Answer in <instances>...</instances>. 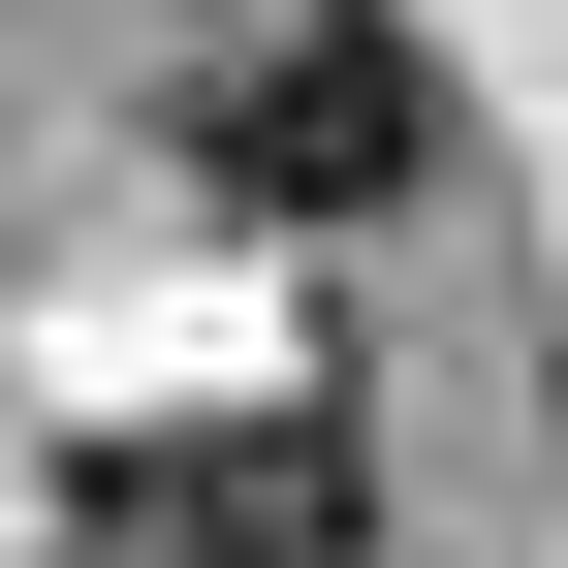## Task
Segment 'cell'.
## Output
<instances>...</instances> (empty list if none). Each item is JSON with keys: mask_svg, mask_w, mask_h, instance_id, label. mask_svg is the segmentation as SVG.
<instances>
[{"mask_svg": "<svg viewBox=\"0 0 568 568\" xmlns=\"http://www.w3.org/2000/svg\"><path fill=\"white\" fill-rule=\"evenodd\" d=\"M190 190H222V222H410V190H443V63H410L379 0H284V32L190 63Z\"/></svg>", "mask_w": 568, "mask_h": 568, "instance_id": "cell-1", "label": "cell"}, {"mask_svg": "<svg viewBox=\"0 0 568 568\" xmlns=\"http://www.w3.org/2000/svg\"><path fill=\"white\" fill-rule=\"evenodd\" d=\"M379 474H347V410H222V443H95L63 474V568H316Z\"/></svg>", "mask_w": 568, "mask_h": 568, "instance_id": "cell-2", "label": "cell"}]
</instances>
